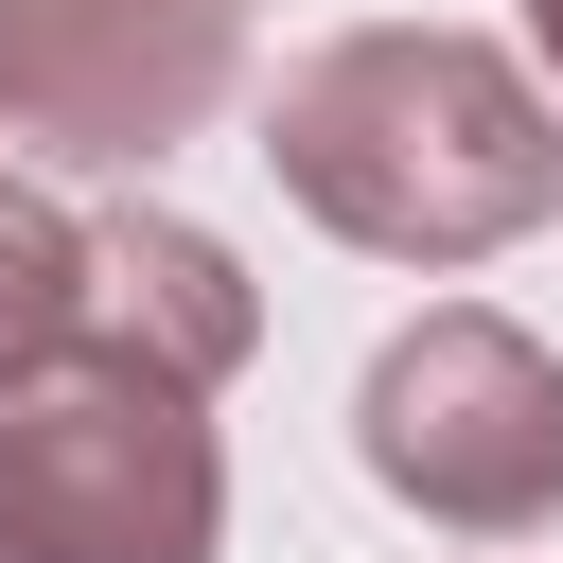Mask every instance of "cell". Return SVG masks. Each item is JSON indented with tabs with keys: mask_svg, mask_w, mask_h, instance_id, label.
<instances>
[{
	"mask_svg": "<svg viewBox=\"0 0 563 563\" xmlns=\"http://www.w3.org/2000/svg\"><path fill=\"white\" fill-rule=\"evenodd\" d=\"M264 158L369 264H493V246H528L563 211V106L493 35H440V18L317 35L264 88Z\"/></svg>",
	"mask_w": 563,
	"mask_h": 563,
	"instance_id": "cell-1",
	"label": "cell"
},
{
	"mask_svg": "<svg viewBox=\"0 0 563 563\" xmlns=\"http://www.w3.org/2000/svg\"><path fill=\"white\" fill-rule=\"evenodd\" d=\"M229 545V457L211 387L70 334L53 369L0 387V563H211Z\"/></svg>",
	"mask_w": 563,
	"mask_h": 563,
	"instance_id": "cell-2",
	"label": "cell"
},
{
	"mask_svg": "<svg viewBox=\"0 0 563 563\" xmlns=\"http://www.w3.org/2000/svg\"><path fill=\"white\" fill-rule=\"evenodd\" d=\"M352 457H369L422 528L528 545V528L563 510V352L510 334V317H475V299H440V317H405V334L369 352Z\"/></svg>",
	"mask_w": 563,
	"mask_h": 563,
	"instance_id": "cell-3",
	"label": "cell"
},
{
	"mask_svg": "<svg viewBox=\"0 0 563 563\" xmlns=\"http://www.w3.org/2000/svg\"><path fill=\"white\" fill-rule=\"evenodd\" d=\"M246 18H264V0H70L53 70L18 88V141L141 176L158 141H194V123L229 106V70H246Z\"/></svg>",
	"mask_w": 563,
	"mask_h": 563,
	"instance_id": "cell-4",
	"label": "cell"
},
{
	"mask_svg": "<svg viewBox=\"0 0 563 563\" xmlns=\"http://www.w3.org/2000/svg\"><path fill=\"white\" fill-rule=\"evenodd\" d=\"M88 334L229 387V369L264 352V299H246V264H229L194 211H88Z\"/></svg>",
	"mask_w": 563,
	"mask_h": 563,
	"instance_id": "cell-5",
	"label": "cell"
},
{
	"mask_svg": "<svg viewBox=\"0 0 563 563\" xmlns=\"http://www.w3.org/2000/svg\"><path fill=\"white\" fill-rule=\"evenodd\" d=\"M70 334H88V211H53V194L0 176V387L53 369Z\"/></svg>",
	"mask_w": 563,
	"mask_h": 563,
	"instance_id": "cell-6",
	"label": "cell"
},
{
	"mask_svg": "<svg viewBox=\"0 0 563 563\" xmlns=\"http://www.w3.org/2000/svg\"><path fill=\"white\" fill-rule=\"evenodd\" d=\"M53 35H70V0H0V123H18V88L53 70Z\"/></svg>",
	"mask_w": 563,
	"mask_h": 563,
	"instance_id": "cell-7",
	"label": "cell"
},
{
	"mask_svg": "<svg viewBox=\"0 0 563 563\" xmlns=\"http://www.w3.org/2000/svg\"><path fill=\"white\" fill-rule=\"evenodd\" d=\"M528 35H545V70H563V0H528Z\"/></svg>",
	"mask_w": 563,
	"mask_h": 563,
	"instance_id": "cell-8",
	"label": "cell"
}]
</instances>
